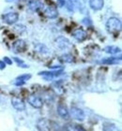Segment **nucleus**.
Returning a JSON list of instances; mask_svg holds the SVG:
<instances>
[{
	"instance_id": "7",
	"label": "nucleus",
	"mask_w": 122,
	"mask_h": 131,
	"mask_svg": "<svg viewBox=\"0 0 122 131\" xmlns=\"http://www.w3.org/2000/svg\"><path fill=\"white\" fill-rule=\"evenodd\" d=\"M12 48H13L14 52L19 53V52H23L26 49V43L22 39H18L12 44Z\"/></svg>"
},
{
	"instance_id": "2",
	"label": "nucleus",
	"mask_w": 122,
	"mask_h": 131,
	"mask_svg": "<svg viewBox=\"0 0 122 131\" xmlns=\"http://www.w3.org/2000/svg\"><path fill=\"white\" fill-rule=\"evenodd\" d=\"M27 102L36 109H41L43 106V101L37 95H31L27 97Z\"/></svg>"
},
{
	"instance_id": "20",
	"label": "nucleus",
	"mask_w": 122,
	"mask_h": 131,
	"mask_svg": "<svg viewBox=\"0 0 122 131\" xmlns=\"http://www.w3.org/2000/svg\"><path fill=\"white\" fill-rule=\"evenodd\" d=\"M14 29H15L16 31H20V33H21V32H23V31L25 30V26H24V25H16Z\"/></svg>"
},
{
	"instance_id": "24",
	"label": "nucleus",
	"mask_w": 122,
	"mask_h": 131,
	"mask_svg": "<svg viewBox=\"0 0 122 131\" xmlns=\"http://www.w3.org/2000/svg\"><path fill=\"white\" fill-rule=\"evenodd\" d=\"M11 1H13V0H10V2H11Z\"/></svg>"
},
{
	"instance_id": "9",
	"label": "nucleus",
	"mask_w": 122,
	"mask_h": 131,
	"mask_svg": "<svg viewBox=\"0 0 122 131\" xmlns=\"http://www.w3.org/2000/svg\"><path fill=\"white\" fill-rule=\"evenodd\" d=\"M44 15L49 18V19H54V18H57V15H58V11H57V8H54L53 6H50L48 8L45 9L44 11Z\"/></svg>"
},
{
	"instance_id": "25",
	"label": "nucleus",
	"mask_w": 122,
	"mask_h": 131,
	"mask_svg": "<svg viewBox=\"0 0 122 131\" xmlns=\"http://www.w3.org/2000/svg\"><path fill=\"white\" fill-rule=\"evenodd\" d=\"M84 1H87V0H84Z\"/></svg>"
},
{
	"instance_id": "17",
	"label": "nucleus",
	"mask_w": 122,
	"mask_h": 131,
	"mask_svg": "<svg viewBox=\"0 0 122 131\" xmlns=\"http://www.w3.org/2000/svg\"><path fill=\"white\" fill-rule=\"evenodd\" d=\"M61 60L65 63H71L73 62V56L70 53H65L61 56Z\"/></svg>"
},
{
	"instance_id": "21",
	"label": "nucleus",
	"mask_w": 122,
	"mask_h": 131,
	"mask_svg": "<svg viewBox=\"0 0 122 131\" xmlns=\"http://www.w3.org/2000/svg\"><path fill=\"white\" fill-rule=\"evenodd\" d=\"M3 62H4L5 64H7V65H11V64H12V61H11L8 57H7V56H6V57H4V60H3Z\"/></svg>"
},
{
	"instance_id": "12",
	"label": "nucleus",
	"mask_w": 122,
	"mask_h": 131,
	"mask_svg": "<svg viewBox=\"0 0 122 131\" xmlns=\"http://www.w3.org/2000/svg\"><path fill=\"white\" fill-rule=\"evenodd\" d=\"M57 46L59 47L60 49H67L68 47L71 46L70 41L66 38H64V37H59V38L57 39Z\"/></svg>"
},
{
	"instance_id": "16",
	"label": "nucleus",
	"mask_w": 122,
	"mask_h": 131,
	"mask_svg": "<svg viewBox=\"0 0 122 131\" xmlns=\"http://www.w3.org/2000/svg\"><path fill=\"white\" fill-rule=\"evenodd\" d=\"M42 6H43V5H42L41 3L39 2V1H32V2L29 3L28 8H29L30 9H32V10H37L38 8H41Z\"/></svg>"
},
{
	"instance_id": "22",
	"label": "nucleus",
	"mask_w": 122,
	"mask_h": 131,
	"mask_svg": "<svg viewBox=\"0 0 122 131\" xmlns=\"http://www.w3.org/2000/svg\"><path fill=\"white\" fill-rule=\"evenodd\" d=\"M6 68V64L3 62V61H0V69L2 70V69H4V68Z\"/></svg>"
},
{
	"instance_id": "18",
	"label": "nucleus",
	"mask_w": 122,
	"mask_h": 131,
	"mask_svg": "<svg viewBox=\"0 0 122 131\" xmlns=\"http://www.w3.org/2000/svg\"><path fill=\"white\" fill-rule=\"evenodd\" d=\"M30 78H31V75H30V74H23V75H21V76L17 77L16 81H21V82H25V81L29 80Z\"/></svg>"
},
{
	"instance_id": "8",
	"label": "nucleus",
	"mask_w": 122,
	"mask_h": 131,
	"mask_svg": "<svg viewBox=\"0 0 122 131\" xmlns=\"http://www.w3.org/2000/svg\"><path fill=\"white\" fill-rule=\"evenodd\" d=\"M57 111L58 115H59L60 117H62L63 119H69V118H70V112H69L68 108H67L65 105H63L62 103L58 104V106H57Z\"/></svg>"
},
{
	"instance_id": "14",
	"label": "nucleus",
	"mask_w": 122,
	"mask_h": 131,
	"mask_svg": "<svg viewBox=\"0 0 122 131\" xmlns=\"http://www.w3.org/2000/svg\"><path fill=\"white\" fill-rule=\"evenodd\" d=\"M103 51L106 52V53H110V54H117V53H120L121 52V49L118 48L117 46H106Z\"/></svg>"
},
{
	"instance_id": "3",
	"label": "nucleus",
	"mask_w": 122,
	"mask_h": 131,
	"mask_svg": "<svg viewBox=\"0 0 122 131\" xmlns=\"http://www.w3.org/2000/svg\"><path fill=\"white\" fill-rule=\"evenodd\" d=\"M69 112H70V116H71L73 119H76V120L83 121L86 117L84 111L77 107H71V111H69Z\"/></svg>"
},
{
	"instance_id": "5",
	"label": "nucleus",
	"mask_w": 122,
	"mask_h": 131,
	"mask_svg": "<svg viewBox=\"0 0 122 131\" xmlns=\"http://www.w3.org/2000/svg\"><path fill=\"white\" fill-rule=\"evenodd\" d=\"M3 20L8 25H14L19 20V14L17 12H8L3 16Z\"/></svg>"
},
{
	"instance_id": "10",
	"label": "nucleus",
	"mask_w": 122,
	"mask_h": 131,
	"mask_svg": "<svg viewBox=\"0 0 122 131\" xmlns=\"http://www.w3.org/2000/svg\"><path fill=\"white\" fill-rule=\"evenodd\" d=\"M104 6V0H89V7L93 10H100Z\"/></svg>"
},
{
	"instance_id": "6",
	"label": "nucleus",
	"mask_w": 122,
	"mask_h": 131,
	"mask_svg": "<svg viewBox=\"0 0 122 131\" xmlns=\"http://www.w3.org/2000/svg\"><path fill=\"white\" fill-rule=\"evenodd\" d=\"M11 104H12L14 109L16 110V111H18V112H23V111L25 110V103L19 97L14 96L11 99Z\"/></svg>"
},
{
	"instance_id": "19",
	"label": "nucleus",
	"mask_w": 122,
	"mask_h": 131,
	"mask_svg": "<svg viewBox=\"0 0 122 131\" xmlns=\"http://www.w3.org/2000/svg\"><path fill=\"white\" fill-rule=\"evenodd\" d=\"M13 59H14V61H15V62H16V63L18 64V67H20V68H27L28 67H29V66L25 65V64L24 63V61L21 60V59H19L18 57H13Z\"/></svg>"
},
{
	"instance_id": "23",
	"label": "nucleus",
	"mask_w": 122,
	"mask_h": 131,
	"mask_svg": "<svg viewBox=\"0 0 122 131\" xmlns=\"http://www.w3.org/2000/svg\"><path fill=\"white\" fill-rule=\"evenodd\" d=\"M76 129H77L78 131H86L84 128H83V127H82L81 126H76Z\"/></svg>"
},
{
	"instance_id": "4",
	"label": "nucleus",
	"mask_w": 122,
	"mask_h": 131,
	"mask_svg": "<svg viewBox=\"0 0 122 131\" xmlns=\"http://www.w3.org/2000/svg\"><path fill=\"white\" fill-rule=\"evenodd\" d=\"M62 74H63V70L62 69H60V70L41 71V72L39 73V75L43 77L44 80L50 81V80H52L53 78H54V77H58V76H60V75H62Z\"/></svg>"
},
{
	"instance_id": "11",
	"label": "nucleus",
	"mask_w": 122,
	"mask_h": 131,
	"mask_svg": "<svg viewBox=\"0 0 122 131\" xmlns=\"http://www.w3.org/2000/svg\"><path fill=\"white\" fill-rule=\"evenodd\" d=\"M72 37L75 38L76 40L84 41L87 38V35L84 30H82V29H76V30H74L72 32Z\"/></svg>"
},
{
	"instance_id": "13",
	"label": "nucleus",
	"mask_w": 122,
	"mask_h": 131,
	"mask_svg": "<svg viewBox=\"0 0 122 131\" xmlns=\"http://www.w3.org/2000/svg\"><path fill=\"white\" fill-rule=\"evenodd\" d=\"M120 62H121V56H119V57H109L101 60V63L105 64V65H116V64H118Z\"/></svg>"
},
{
	"instance_id": "15",
	"label": "nucleus",
	"mask_w": 122,
	"mask_h": 131,
	"mask_svg": "<svg viewBox=\"0 0 122 131\" xmlns=\"http://www.w3.org/2000/svg\"><path fill=\"white\" fill-rule=\"evenodd\" d=\"M37 128L40 131H47L49 128L48 121L46 119H41L37 123Z\"/></svg>"
},
{
	"instance_id": "1",
	"label": "nucleus",
	"mask_w": 122,
	"mask_h": 131,
	"mask_svg": "<svg viewBox=\"0 0 122 131\" xmlns=\"http://www.w3.org/2000/svg\"><path fill=\"white\" fill-rule=\"evenodd\" d=\"M106 29L110 33H117L121 30V21L117 17H111L106 22Z\"/></svg>"
}]
</instances>
